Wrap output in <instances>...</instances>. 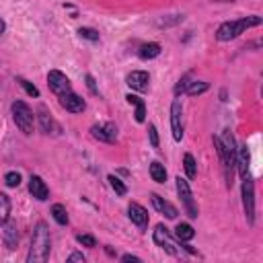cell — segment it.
Returning a JSON list of instances; mask_svg holds the SVG:
<instances>
[{"instance_id": "cell-1", "label": "cell", "mask_w": 263, "mask_h": 263, "mask_svg": "<svg viewBox=\"0 0 263 263\" xmlns=\"http://www.w3.org/2000/svg\"><path fill=\"white\" fill-rule=\"evenodd\" d=\"M214 146H216V152H218L220 162H222V168H224L226 187L230 189L232 187V179H234V171H236V150H238L232 132L230 129H224L222 136H216L214 138Z\"/></svg>"}, {"instance_id": "cell-2", "label": "cell", "mask_w": 263, "mask_h": 263, "mask_svg": "<svg viewBox=\"0 0 263 263\" xmlns=\"http://www.w3.org/2000/svg\"><path fill=\"white\" fill-rule=\"evenodd\" d=\"M49 251H51V234H49V226L45 222H37L33 228V236H31V247L27 253V261L29 263H43L49 259Z\"/></svg>"}, {"instance_id": "cell-3", "label": "cell", "mask_w": 263, "mask_h": 263, "mask_svg": "<svg viewBox=\"0 0 263 263\" xmlns=\"http://www.w3.org/2000/svg\"><path fill=\"white\" fill-rule=\"evenodd\" d=\"M259 25H261V16H257V14L242 16V18H236V21H226L216 29V39L218 41H230V39H236L247 29L259 27Z\"/></svg>"}, {"instance_id": "cell-4", "label": "cell", "mask_w": 263, "mask_h": 263, "mask_svg": "<svg viewBox=\"0 0 263 263\" xmlns=\"http://www.w3.org/2000/svg\"><path fill=\"white\" fill-rule=\"evenodd\" d=\"M10 111H12V119H14L16 127L25 136H31L33 134V127H35V113L31 111V107L25 101H14L10 105Z\"/></svg>"}, {"instance_id": "cell-5", "label": "cell", "mask_w": 263, "mask_h": 263, "mask_svg": "<svg viewBox=\"0 0 263 263\" xmlns=\"http://www.w3.org/2000/svg\"><path fill=\"white\" fill-rule=\"evenodd\" d=\"M152 240L162 249V251H166L168 255H173V257H183L187 251H185V247H183V242H181V247L177 245V240L171 236V232H168V228L164 226V224H158L156 228H154V232H152Z\"/></svg>"}, {"instance_id": "cell-6", "label": "cell", "mask_w": 263, "mask_h": 263, "mask_svg": "<svg viewBox=\"0 0 263 263\" xmlns=\"http://www.w3.org/2000/svg\"><path fill=\"white\" fill-rule=\"evenodd\" d=\"M242 208H245L249 226H253L255 224V185L251 175L242 177Z\"/></svg>"}, {"instance_id": "cell-7", "label": "cell", "mask_w": 263, "mask_h": 263, "mask_svg": "<svg viewBox=\"0 0 263 263\" xmlns=\"http://www.w3.org/2000/svg\"><path fill=\"white\" fill-rule=\"evenodd\" d=\"M175 185H177V193H179V197H181V201H183V208H185L187 216H189V218H197L199 210H197V205H195V199H193L189 181L179 175V177L175 179Z\"/></svg>"}, {"instance_id": "cell-8", "label": "cell", "mask_w": 263, "mask_h": 263, "mask_svg": "<svg viewBox=\"0 0 263 263\" xmlns=\"http://www.w3.org/2000/svg\"><path fill=\"white\" fill-rule=\"evenodd\" d=\"M47 86H49V90H51L55 97H60V95L72 90L70 78H68L64 72H60V70H49V72H47Z\"/></svg>"}, {"instance_id": "cell-9", "label": "cell", "mask_w": 263, "mask_h": 263, "mask_svg": "<svg viewBox=\"0 0 263 263\" xmlns=\"http://www.w3.org/2000/svg\"><path fill=\"white\" fill-rule=\"evenodd\" d=\"M171 129H173V140L181 142L183 140V105L179 99H175L171 105Z\"/></svg>"}, {"instance_id": "cell-10", "label": "cell", "mask_w": 263, "mask_h": 263, "mask_svg": "<svg viewBox=\"0 0 263 263\" xmlns=\"http://www.w3.org/2000/svg\"><path fill=\"white\" fill-rule=\"evenodd\" d=\"M58 101H60V105H62L68 113H82V111L86 109L84 99H82L80 95H76L74 90H68V92L60 95V97H58Z\"/></svg>"}, {"instance_id": "cell-11", "label": "cell", "mask_w": 263, "mask_h": 263, "mask_svg": "<svg viewBox=\"0 0 263 263\" xmlns=\"http://www.w3.org/2000/svg\"><path fill=\"white\" fill-rule=\"evenodd\" d=\"M90 134H92L95 140L107 142V144H113L117 140V127H115V123H95L90 127Z\"/></svg>"}, {"instance_id": "cell-12", "label": "cell", "mask_w": 263, "mask_h": 263, "mask_svg": "<svg viewBox=\"0 0 263 263\" xmlns=\"http://www.w3.org/2000/svg\"><path fill=\"white\" fill-rule=\"evenodd\" d=\"M125 82H127L129 88H134V90H138V92H146L148 86H150V76H148L146 70H134V72L127 74Z\"/></svg>"}, {"instance_id": "cell-13", "label": "cell", "mask_w": 263, "mask_h": 263, "mask_svg": "<svg viewBox=\"0 0 263 263\" xmlns=\"http://www.w3.org/2000/svg\"><path fill=\"white\" fill-rule=\"evenodd\" d=\"M150 201H152V208H154L158 214H164L168 220H175V218L179 216L177 208H175L171 201H166L164 197H160L158 193H150Z\"/></svg>"}, {"instance_id": "cell-14", "label": "cell", "mask_w": 263, "mask_h": 263, "mask_svg": "<svg viewBox=\"0 0 263 263\" xmlns=\"http://www.w3.org/2000/svg\"><path fill=\"white\" fill-rule=\"evenodd\" d=\"M127 216H129V220H132L138 228H146V226H148V210H146L144 205H140L138 201H132V203L127 205Z\"/></svg>"}, {"instance_id": "cell-15", "label": "cell", "mask_w": 263, "mask_h": 263, "mask_svg": "<svg viewBox=\"0 0 263 263\" xmlns=\"http://www.w3.org/2000/svg\"><path fill=\"white\" fill-rule=\"evenodd\" d=\"M29 191H31V195H33L35 199H39V201H45V199L49 197V189H47L45 181H43L39 175H31V179H29Z\"/></svg>"}, {"instance_id": "cell-16", "label": "cell", "mask_w": 263, "mask_h": 263, "mask_svg": "<svg viewBox=\"0 0 263 263\" xmlns=\"http://www.w3.org/2000/svg\"><path fill=\"white\" fill-rule=\"evenodd\" d=\"M125 101L136 107V113H134L136 121H138V123H144V121H146V103H144V99H140L138 95H132V92H129V95H125Z\"/></svg>"}, {"instance_id": "cell-17", "label": "cell", "mask_w": 263, "mask_h": 263, "mask_svg": "<svg viewBox=\"0 0 263 263\" xmlns=\"http://www.w3.org/2000/svg\"><path fill=\"white\" fill-rule=\"evenodd\" d=\"M2 234H4V245H6V249H10V251H12V249L18 245V232H16V224L8 220V222L4 224V232H2Z\"/></svg>"}, {"instance_id": "cell-18", "label": "cell", "mask_w": 263, "mask_h": 263, "mask_svg": "<svg viewBox=\"0 0 263 263\" xmlns=\"http://www.w3.org/2000/svg\"><path fill=\"white\" fill-rule=\"evenodd\" d=\"M193 236H195V230H193L191 224H187V222H179V224H177V228H175V238H177L179 242H189Z\"/></svg>"}, {"instance_id": "cell-19", "label": "cell", "mask_w": 263, "mask_h": 263, "mask_svg": "<svg viewBox=\"0 0 263 263\" xmlns=\"http://www.w3.org/2000/svg\"><path fill=\"white\" fill-rule=\"evenodd\" d=\"M160 43H156V41H150V43H144V45H140V49H138V53H140V58L142 60H154L156 55H160Z\"/></svg>"}, {"instance_id": "cell-20", "label": "cell", "mask_w": 263, "mask_h": 263, "mask_svg": "<svg viewBox=\"0 0 263 263\" xmlns=\"http://www.w3.org/2000/svg\"><path fill=\"white\" fill-rule=\"evenodd\" d=\"M39 121H41V129H43L45 134H53V129H58L55 121L51 119V115L47 113L45 107H39Z\"/></svg>"}, {"instance_id": "cell-21", "label": "cell", "mask_w": 263, "mask_h": 263, "mask_svg": "<svg viewBox=\"0 0 263 263\" xmlns=\"http://www.w3.org/2000/svg\"><path fill=\"white\" fill-rule=\"evenodd\" d=\"M10 220V197L6 193H0V226H4Z\"/></svg>"}, {"instance_id": "cell-22", "label": "cell", "mask_w": 263, "mask_h": 263, "mask_svg": "<svg viewBox=\"0 0 263 263\" xmlns=\"http://www.w3.org/2000/svg\"><path fill=\"white\" fill-rule=\"evenodd\" d=\"M150 177H152V181H156V183H164V181H166V168H164V164H160L158 160H154V162L150 164Z\"/></svg>"}, {"instance_id": "cell-23", "label": "cell", "mask_w": 263, "mask_h": 263, "mask_svg": "<svg viewBox=\"0 0 263 263\" xmlns=\"http://www.w3.org/2000/svg\"><path fill=\"white\" fill-rule=\"evenodd\" d=\"M183 168H185V175H187V179H195L197 177V164H195V158H193V154H185L183 156Z\"/></svg>"}, {"instance_id": "cell-24", "label": "cell", "mask_w": 263, "mask_h": 263, "mask_svg": "<svg viewBox=\"0 0 263 263\" xmlns=\"http://www.w3.org/2000/svg\"><path fill=\"white\" fill-rule=\"evenodd\" d=\"M51 218H53L60 226H66V224H68V212H66V208H64L62 203H53V205H51Z\"/></svg>"}, {"instance_id": "cell-25", "label": "cell", "mask_w": 263, "mask_h": 263, "mask_svg": "<svg viewBox=\"0 0 263 263\" xmlns=\"http://www.w3.org/2000/svg\"><path fill=\"white\" fill-rule=\"evenodd\" d=\"M208 88H210V84H208V82H201V80H191V84L185 88V95H189V97H197V95L205 92Z\"/></svg>"}, {"instance_id": "cell-26", "label": "cell", "mask_w": 263, "mask_h": 263, "mask_svg": "<svg viewBox=\"0 0 263 263\" xmlns=\"http://www.w3.org/2000/svg\"><path fill=\"white\" fill-rule=\"evenodd\" d=\"M191 80H193V74H191V72H185V74L179 78V82L175 84V97L183 95V92H185V88L191 84Z\"/></svg>"}, {"instance_id": "cell-27", "label": "cell", "mask_w": 263, "mask_h": 263, "mask_svg": "<svg viewBox=\"0 0 263 263\" xmlns=\"http://www.w3.org/2000/svg\"><path fill=\"white\" fill-rule=\"evenodd\" d=\"M107 181H109L111 189H113L117 195H125V193H127V187H125V183H123L119 177H115V175H109V177H107Z\"/></svg>"}, {"instance_id": "cell-28", "label": "cell", "mask_w": 263, "mask_h": 263, "mask_svg": "<svg viewBox=\"0 0 263 263\" xmlns=\"http://www.w3.org/2000/svg\"><path fill=\"white\" fill-rule=\"evenodd\" d=\"M16 82L25 88V92L29 95V97H35V99H39V88L33 84V82H29L27 78H23V76H16Z\"/></svg>"}, {"instance_id": "cell-29", "label": "cell", "mask_w": 263, "mask_h": 263, "mask_svg": "<svg viewBox=\"0 0 263 263\" xmlns=\"http://www.w3.org/2000/svg\"><path fill=\"white\" fill-rule=\"evenodd\" d=\"M78 35L82 39H88V41H99V31L92 29V27H80L78 29Z\"/></svg>"}, {"instance_id": "cell-30", "label": "cell", "mask_w": 263, "mask_h": 263, "mask_svg": "<svg viewBox=\"0 0 263 263\" xmlns=\"http://www.w3.org/2000/svg\"><path fill=\"white\" fill-rule=\"evenodd\" d=\"M4 183H6V187H18V185H21V173L8 171V173L4 175Z\"/></svg>"}, {"instance_id": "cell-31", "label": "cell", "mask_w": 263, "mask_h": 263, "mask_svg": "<svg viewBox=\"0 0 263 263\" xmlns=\"http://www.w3.org/2000/svg\"><path fill=\"white\" fill-rule=\"evenodd\" d=\"M76 240L82 245V247H88V249H95L97 247V238L92 234H76Z\"/></svg>"}, {"instance_id": "cell-32", "label": "cell", "mask_w": 263, "mask_h": 263, "mask_svg": "<svg viewBox=\"0 0 263 263\" xmlns=\"http://www.w3.org/2000/svg\"><path fill=\"white\" fill-rule=\"evenodd\" d=\"M148 138H150V146L152 148H158V132H156V125L154 123L148 125Z\"/></svg>"}, {"instance_id": "cell-33", "label": "cell", "mask_w": 263, "mask_h": 263, "mask_svg": "<svg viewBox=\"0 0 263 263\" xmlns=\"http://www.w3.org/2000/svg\"><path fill=\"white\" fill-rule=\"evenodd\" d=\"M84 80H86V86H88V90H90L92 95H99V88H97V82H95V78H92L90 74H86V76H84Z\"/></svg>"}, {"instance_id": "cell-34", "label": "cell", "mask_w": 263, "mask_h": 263, "mask_svg": "<svg viewBox=\"0 0 263 263\" xmlns=\"http://www.w3.org/2000/svg\"><path fill=\"white\" fill-rule=\"evenodd\" d=\"M74 261L84 263V261H86V257H84L82 253H72V255H68V263H74Z\"/></svg>"}, {"instance_id": "cell-35", "label": "cell", "mask_w": 263, "mask_h": 263, "mask_svg": "<svg viewBox=\"0 0 263 263\" xmlns=\"http://www.w3.org/2000/svg\"><path fill=\"white\" fill-rule=\"evenodd\" d=\"M121 261H142L138 255H132V253H127V255H121Z\"/></svg>"}, {"instance_id": "cell-36", "label": "cell", "mask_w": 263, "mask_h": 263, "mask_svg": "<svg viewBox=\"0 0 263 263\" xmlns=\"http://www.w3.org/2000/svg\"><path fill=\"white\" fill-rule=\"evenodd\" d=\"M4 31H6V23H4V18L0 16V35H2Z\"/></svg>"}]
</instances>
